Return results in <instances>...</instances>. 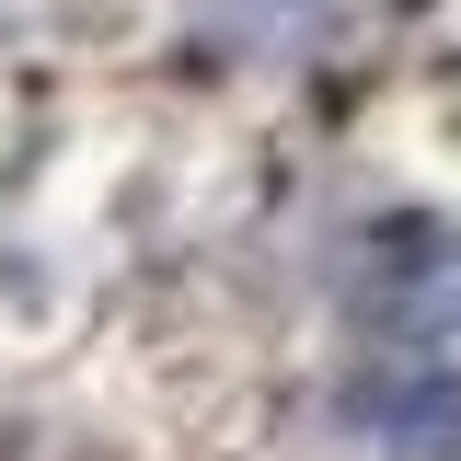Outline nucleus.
<instances>
[{
	"instance_id": "nucleus-1",
	"label": "nucleus",
	"mask_w": 461,
	"mask_h": 461,
	"mask_svg": "<svg viewBox=\"0 0 461 461\" xmlns=\"http://www.w3.org/2000/svg\"><path fill=\"white\" fill-rule=\"evenodd\" d=\"M346 312L381 346H438L461 335V220L438 208H393L346 242Z\"/></svg>"
},
{
	"instance_id": "nucleus-2",
	"label": "nucleus",
	"mask_w": 461,
	"mask_h": 461,
	"mask_svg": "<svg viewBox=\"0 0 461 461\" xmlns=\"http://www.w3.org/2000/svg\"><path fill=\"white\" fill-rule=\"evenodd\" d=\"M346 427L393 461H461V369L450 357H393L346 381Z\"/></svg>"
}]
</instances>
